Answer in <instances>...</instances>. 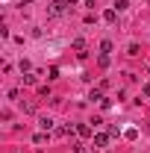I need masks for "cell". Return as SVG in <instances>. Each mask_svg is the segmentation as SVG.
I'll return each mask as SVG.
<instances>
[{
	"label": "cell",
	"instance_id": "obj_5",
	"mask_svg": "<svg viewBox=\"0 0 150 153\" xmlns=\"http://www.w3.org/2000/svg\"><path fill=\"white\" fill-rule=\"evenodd\" d=\"M103 21H106V24H115V21H118V9H106V12H103Z\"/></svg>",
	"mask_w": 150,
	"mask_h": 153
},
{
	"label": "cell",
	"instance_id": "obj_15",
	"mask_svg": "<svg viewBox=\"0 0 150 153\" xmlns=\"http://www.w3.org/2000/svg\"><path fill=\"white\" fill-rule=\"evenodd\" d=\"M147 71H150V68H147Z\"/></svg>",
	"mask_w": 150,
	"mask_h": 153
},
{
	"label": "cell",
	"instance_id": "obj_11",
	"mask_svg": "<svg viewBox=\"0 0 150 153\" xmlns=\"http://www.w3.org/2000/svg\"><path fill=\"white\" fill-rule=\"evenodd\" d=\"M24 109H27V112H36L38 103H36V100H27V103H24Z\"/></svg>",
	"mask_w": 150,
	"mask_h": 153
},
{
	"label": "cell",
	"instance_id": "obj_6",
	"mask_svg": "<svg viewBox=\"0 0 150 153\" xmlns=\"http://www.w3.org/2000/svg\"><path fill=\"white\" fill-rule=\"evenodd\" d=\"M88 100H94V103H103L106 97H103V91H100V88H91V94H88Z\"/></svg>",
	"mask_w": 150,
	"mask_h": 153
},
{
	"label": "cell",
	"instance_id": "obj_12",
	"mask_svg": "<svg viewBox=\"0 0 150 153\" xmlns=\"http://www.w3.org/2000/svg\"><path fill=\"white\" fill-rule=\"evenodd\" d=\"M24 85H36V74H24Z\"/></svg>",
	"mask_w": 150,
	"mask_h": 153
},
{
	"label": "cell",
	"instance_id": "obj_4",
	"mask_svg": "<svg viewBox=\"0 0 150 153\" xmlns=\"http://www.w3.org/2000/svg\"><path fill=\"white\" fill-rule=\"evenodd\" d=\"M76 135H79V138H88V135H91V127H88V124H76Z\"/></svg>",
	"mask_w": 150,
	"mask_h": 153
},
{
	"label": "cell",
	"instance_id": "obj_14",
	"mask_svg": "<svg viewBox=\"0 0 150 153\" xmlns=\"http://www.w3.org/2000/svg\"><path fill=\"white\" fill-rule=\"evenodd\" d=\"M74 153H88V150H85V144H74Z\"/></svg>",
	"mask_w": 150,
	"mask_h": 153
},
{
	"label": "cell",
	"instance_id": "obj_2",
	"mask_svg": "<svg viewBox=\"0 0 150 153\" xmlns=\"http://www.w3.org/2000/svg\"><path fill=\"white\" fill-rule=\"evenodd\" d=\"M71 47L76 50V56H85V38H82V36L74 38V41H71Z\"/></svg>",
	"mask_w": 150,
	"mask_h": 153
},
{
	"label": "cell",
	"instance_id": "obj_7",
	"mask_svg": "<svg viewBox=\"0 0 150 153\" xmlns=\"http://www.w3.org/2000/svg\"><path fill=\"white\" fill-rule=\"evenodd\" d=\"M38 124H41V130H44V133H50V130H53V118H41Z\"/></svg>",
	"mask_w": 150,
	"mask_h": 153
},
{
	"label": "cell",
	"instance_id": "obj_13",
	"mask_svg": "<svg viewBox=\"0 0 150 153\" xmlns=\"http://www.w3.org/2000/svg\"><path fill=\"white\" fill-rule=\"evenodd\" d=\"M141 94H144V97H150V82H144V85H141Z\"/></svg>",
	"mask_w": 150,
	"mask_h": 153
},
{
	"label": "cell",
	"instance_id": "obj_10",
	"mask_svg": "<svg viewBox=\"0 0 150 153\" xmlns=\"http://www.w3.org/2000/svg\"><path fill=\"white\" fill-rule=\"evenodd\" d=\"M100 50H103V53H112V41H109V38H106V41H100Z\"/></svg>",
	"mask_w": 150,
	"mask_h": 153
},
{
	"label": "cell",
	"instance_id": "obj_8",
	"mask_svg": "<svg viewBox=\"0 0 150 153\" xmlns=\"http://www.w3.org/2000/svg\"><path fill=\"white\" fill-rule=\"evenodd\" d=\"M109 62H112L109 53H100V56H97V65H100V68H109Z\"/></svg>",
	"mask_w": 150,
	"mask_h": 153
},
{
	"label": "cell",
	"instance_id": "obj_3",
	"mask_svg": "<svg viewBox=\"0 0 150 153\" xmlns=\"http://www.w3.org/2000/svg\"><path fill=\"white\" fill-rule=\"evenodd\" d=\"M94 144L97 147H106L109 144V133H94Z\"/></svg>",
	"mask_w": 150,
	"mask_h": 153
},
{
	"label": "cell",
	"instance_id": "obj_1",
	"mask_svg": "<svg viewBox=\"0 0 150 153\" xmlns=\"http://www.w3.org/2000/svg\"><path fill=\"white\" fill-rule=\"evenodd\" d=\"M68 12V0H53L50 3V15H65Z\"/></svg>",
	"mask_w": 150,
	"mask_h": 153
},
{
	"label": "cell",
	"instance_id": "obj_9",
	"mask_svg": "<svg viewBox=\"0 0 150 153\" xmlns=\"http://www.w3.org/2000/svg\"><path fill=\"white\" fill-rule=\"evenodd\" d=\"M127 53H130V56H141V47H138V44H130Z\"/></svg>",
	"mask_w": 150,
	"mask_h": 153
}]
</instances>
